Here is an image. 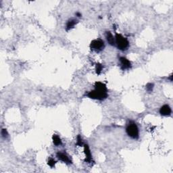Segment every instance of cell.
<instances>
[{
  "label": "cell",
  "instance_id": "cell-4",
  "mask_svg": "<svg viewBox=\"0 0 173 173\" xmlns=\"http://www.w3.org/2000/svg\"><path fill=\"white\" fill-rule=\"evenodd\" d=\"M105 42L102 39H96L93 40L90 43V49L94 52L99 53L103 51L105 48Z\"/></svg>",
  "mask_w": 173,
  "mask_h": 173
},
{
  "label": "cell",
  "instance_id": "cell-7",
  "mask_svg": "<svg viewBox=\"0 0 173 173\" xmlns=\"http://www.w3.org/2000/svg\"><path fill=\"white\" fill-rule=\"evenodd\" d=\"M160 114L164 116H169L172 114V109L168 104H164L160 108Z\"/></svg>",
  "mask_w": 173,
  "mask_h": 173
},
{
  "label": "cell",
  "instance_id": "cell-10",
  "mask_svg": "<svg viewBox=\"0 0 173 173\" xmlns=\"http://www.w3.org/2000/svg\"><path fill=\"white\" fill-rule=\"evenodd\" d=\"M105 37L107 41H108V43L110 45V46H115V37L113 36V35L110 31H106Z\"/></svg>",
  "mask_w": 173,
  "mask_h": 173
},
{
  "label": "cell",
  "instance_id": "cell-8",
  "mask_svg": "<svg viewBox=\"0 0 173 173\" xmlns=\"http://www.w3.org/2000/svg\"><path fill=\"white\" fill-rule=\"evenodd\" d=\"M84 152L85 153V161L87 162V163H91L93 161V157L92 154H91V150L89 149V147L87 144H84Z\"/></svg>",
  "mask_w": 173,
  "mask_h": 173
},
{
  "label": "cell",
  "instance_id": "cell-15",
  "mask_svg": "<svg viewBox=\"0 0 173 173\" xmlns=\"http://www.w3.org/2000/svg\"><path fill=\"white\" fill-rule=\"evenodd\" d=\"M56 164V161L53 158H50L48 161V165L50 166L51 168H53Z\"/></svg>",
  "mask_w": 173,
  "mask_h": 173
},
{
  "label": "cell",
  "instance_id": "cell-12",
  "mask_svg": "<svg viewBox=\"0 0 173 173\" xmlns=\"http://www.w3.org/2000/svg\"><path fill=\"white\" fill-rule=\"evenodd\" d=\"M104 69V66L103 64H102L100 63H97L95 65V72L96 74H98V75H99L100 74L102 73V70Z\"/></svg>",
  "mask_w": 173,
  "mask_h": 173
},
{
  "label": "cell",
  "instance_id": "cell-11",
  "mask_svg": "<svg viewBox=\"0 0 173 173\" xmlns=\"http://www.w3.org/2000/svg\"><path fill=\"white\" fill-rule=\"evenodd\" d=\"M52 140H53V143L54 144V146H60L62 145V141L61 138L60 137L59 135H57L56 134H53L52 136Z\"/></svg>",
  "mask_w": 173,
  "mask_h": 173
},
{
  "label": "cell",
  "instance_id": "cell-16",
  "mask_svg": "<svg viewBox=\"0 0 173 173\" xmlns=\"http://www.w3.org/2000/svg\"><path fill=\"white\" fill-rule=\"evenodd\" d=\"M1 134L2 138H4V139H8V137H9V134L8 133L7 129H2L1 131Z\"/></svg>",
  "mask_w": 173,
  "mask_h": 173
},
{
  "label": "cell",
  "instance_id": "cell-17",
  "mask_svg": "<svg viewBox=\"0 0 173 173\" xmlns=\"http://www.w3.org/2000/svg\"><path fill=\"white\" fill-rule=\"evenodd\" d=\"M75 15L76 17H78V18H80V17L82 16V14H81L80 12H76L75 13Z\"/></svg>",
  "mask_w": 173,
  "mask_h": 173
},
{
  "label": "cell",
  "instance_id": "cell-3",
  "mask_svg": "<svg viewBox=\"0 0 173 173\" xmlns=\"http://www.w3.org/2000/svg\"><path fill=\"white\" fill-rule=\"evenodd\" d=\"M115 46H116L117 48L119 50L123 51H127L129 49L130 46L129 41L128 40L127 37H125L121 34L116 33L115 35Z\"/></svg>",
  "mask_w": 173,
  "mask_h": 173
},
{
  "label": "cell",
  "instance_id": "cell-14",
  "mask_svg": "<svg viewBox=\"0 0 173 173\" xmlns=\"http://www.w3.org/2000/svg\"><path fill=\"white\" fill-rule=\"evenodd\" d=\"M76 146H80V147H83L84 146V143H83V139L81 137V136L80 134H78L77 136V138H76Z\"/></svg>",
  "mask_w": 173,
  "mask_h": 173
},
{
  "label": "cell",
  "instance_id": "cell-9",
  "mask_svg": "<svg viewBox=\"0 0 173 173\" xmlns=\"http://www.w3.org/2000/svg\"><path fill=\"white\" fill-rule=\"evenodd\" d=\"M78 22V20H76V19H74V18H71V19H69L67 21V24H66V30H67V31H70V30H71L73 29V28L75 27L76 25H77V23Z\"/></svg>",
  "mask_w": 173,
  "mask_h": 173
},
{
  "label": "cell",
  "instance_id": "cell-5",
  "mask_svg": "<svg viewBox=\"0 0 173 173\" xmlns=\"http://www.w3.org/2000/svg\"><path fill=\"white\" fill-rule=\"evenodd\" d=\"M119 62H120V67L123 70H129L132 67V64L129 60H128L125 57H120L119 58Z\"/></svg>",
  "mask_w": 173,
  "mask_h": 173
},
{
  "label": "cell",
  "instance_id": "cell-1",
  "mask_svg": "<svg viewBox=\"0 0 173 173\" xmlns=\"http://www.w3.org/2000/svg\"><path fill=\"white\" fill-rule=\"evenodd\" d=\"M95 89L85 93V96L92 99L104 101L108 97V91L106 84L102 82H95Z\"/></svg>",
  "mask_w": 173,
  "mask_h": 173
},
{
  "label": "cell",
  "instance_id": "cell-6",
  "mask_svg": "<svg viewBox=\"0 0 173 173\" xmlns=\"http://www.w3.org/2000/svg\"><path fill=\"white\" fill-rule=\"evenodd\" d=\"M56 157L59 160L64 162L65 164H72V160H70L69 156H68L67 153L64 152H62V151H58V152H57L56 153Z\"/></svg>",
  "mask_w": 173,
  "mask_h": 173
},
{
  "label": "cell",
  "instance_id": "cell-13",
  "mask_svg": "<svg viewBox=\"0 0 173 173\" xmlns=\"http://www.w3.org/2000/svg\"><path fill=\"white\" fill-rule=\"evenodd\" d=\"M153 88H154V84H153V83H147V84L146 85V91L148 93L152 92Z\"/></svg>",
  "mask_w": 173,
  "mask_h": 173
},
{
  "label": "cell",
  "instance_id": "cell-2",
  "mask_svg": "<svg viewBox=\"0 0 173 173\" xmlns=\"http://www.w3.org/2000/svg\"><path fill=\"white\" fill-rule=\"evenodd\" d=\"M126 133L130 138L137 140L139 138V129L137 124L132 120H129L126 126Z\"/></svg>",
  "mask_w": 173,
  "mask_h": 173
}]
</instances>
